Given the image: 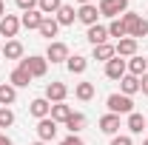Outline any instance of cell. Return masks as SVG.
<instances>
[{
  "label": "cell",
  "instance_id": "4",
  "mask_svg": "<svg viewBox=\"0 0 148 145\" xmlns=\"http://www.w3.org/2000/svg\"><path fill=\"white\" fill-rule=\"evenodd\" d=\"M100 14L103 17H111V20H117L120 14H125L128 12V0H100Z\"/></svg>",
  "mask_w": 148,
  "mask_h": 145
},
{
  "label": "cell",
  "instance_id": "28",
  "mask_svg": "<svg viewBox=\"0 0 148 145\" xmlns=\"http://www.w3.org/2000/svg\"><path fill=\"white\" fill-rule=\"evenodd\" d=\"M111 57H117L114 46H108V43H103V46H94V60H103V63H108Z\"/></svg>",
  "mask_w": 148,
  "mask_h": 145
},
{
  "label": "cell",
  "instance_id": "30",
  "mask_svg": "<svg viewBox=\"0 0 148 145\" xmlns=\"http://www.w3.org/2000/svg\"><path fill=\"white\" fill-rule=\"evenodd\" d=\"M108 37H117V40H123V37H128V31H125V23L117 17L108 23Z\"/></svg>",
  "mask_w": 148,
  "mask_h": 145
},
{
  "label": "cell",
  "instance_id": "7",
  "mask_svg": "<svg viewBox=\"0 0 148 145\" xmlns=\"http://www.w3.org/2000/svg\"><path fill=\"white\" fill-rule=\"evenodd\" d=\"M37 137H40V142H51L57 137V122L51 117H46V120H40L37 122Z\"/></svg>",
  "mask_w": 148,
  "mask_h": 145
},
{
  "label": "cell",
  "instance_id": "34",
  "mask_svg": "<svg viewBox=\"0 0 148 145\" xmlns=\"http://www.w3.org/2000/svg\"><path fill=\"white\" fill-rule=\"evenodd\" d=\"M63 145H86V142H83L77 134H71V137H66V140H63Z\"/></svg>",
  "mask_w": 148,
  "mask_h": 145
},
{
  "label": "cell",
  "instance_id": "33",
  "mask_svg": "<svg viewBox=\"0 0 148 145\" xmlns=\"http://www.w3.org/2000/svg\"><path fill=\"white\" fill-rule=\"evenodd\" d=\"M111 145H134V142H131L128 134H120V137H114V140H111Z\"/></svg>",
  "mask_w": 148,
  "mask_h": 145
},
{
  "label": "cell",
  "instance_id": "10",
  "mask_svg": "<svg viewBox=\"0 0 148 145\" xmlns=\"http://www.w3.org/2000/svg\"><path fill=\"white\" fill-rule=\"evenodd\" d=\"M29 111H32V117H37V120H46V117L51 114V103H49L46 97H37V100H32Z\"/></svg>",
  "mask_w": 148,
  "mask_h": 145
},
{
  "label": "cell",
  "instance_id": "3",
  "mask_svg": "<svg viewBox=\"0 0 148 145\" xmlns=\"http://www.w3.org/2000/svg\"><path fill=\"white\" fill-rule=\"evenodd\" d=\"M106 105H108V114H117V117L134 111V103H131V97H125V94H108Z\"/></svg>",
  "mask_w": 148,
  "mask_h": 145
},
{
  "label": "cell",
  "instance_id": "31",
  "mask_svg": "<svg viewBox=\"0 0 148 145\" xmlns=\"http://www.w3.org/2000/svg\"><path fill=\"white\" fill-rule=\"evenodd\" d=\"M9 125H14V114H12V108H0V128Z\"/></svg>",
  "mask_w": 148,
  "mask_h": 145
},
{
  "label": "cell",
  "instance_id": "41",
  "mask_svg": "<svg viewBox=\"0 0 148 145\" xmlns=\"http://www.w3.org/2000/svg\"><path fill=\"white\" fill-rule=\"evenodd\" d=\"M143 145H148V140H145V142H143Z\"/></svg>",
  "mask_w": 148,
  "mask_h": 145
},
{
  "label": "cell",
  "instance_id": "27",
  "mask_svg": "<svg viewBox=\"0 0 148 145\" xmlns=\"http://www.w3.org/2000/svg\"><path fill=\"white\" fill-rule=\"evenodd\" d=\"M60 6H63V0H37V9L46 14V17H51L60 12Z\"/></svg>",
  "mask_w": 148,
  "mask_h": 145
},
{
  "label": "cell",
  "instance_id": "24",
  "mask_svg": "<svg viewBox=\"0 0 148 145\" xmlns=\"http://www.w3.org/2000/svg\"><path fill=\"white\" fill-rule=\"evenodd\" d=\"M57 23H60V26H71L74 20H77V12H74V6H66V3H63V6H60V12H57Z\"/></svg>",
  "mask_w": 148,
  "mask_h": 145
},
{
  "label": "cell",
  "instance_id": "26",
  "mask_svg": "<svg viewBox=\"0 0 148 145\" xmlns=\"http://www.w3.org/2000/svg\"><path fill=\"white\" fill-rule=\"evenodd\" d=\"M57 29H60V23H57L54 17H43V23H40V29H37V31H40L43 37H49V40H51V37H57Z\"/></svg>",
  "mask_w": 148,
  "mask_h": 145
},
{
  "label": "cell",
  "instance_id": "38",
  "mask_svg": "<svg viewBox=\"0 0 148 145\" xmlns=\"http://www.w3.org/2000/svg\"><path fill=\"white\" fill-rule=\"evenodd\" d=\"M77 3H80V6H88V3H91V0H77Z\"/></svg>",
  "mask_w": 148,
  "mask_h": 145
},
{
  "label": "cell",
  "instance_id": "14",
  "mask_svg": "<svg viewBox=\"0 0 148 145\" xmlns=\"http://www.w3.org/2000/svg\"><path fill=\"white\" fill-rule=\"evenodd\" d=\"M100 131L108 134V137H117V131H120V117H117V114H106V117H100Z\"/></svg>",
  "mask_w": 148,
  "mask_h": 145
},
{
  "label": "cell",
  "instance_id": "17",
  "mask_svg": "<svg viewBox=\"0 0 148 145\" xmlns=\"http://www.w3.org/2000/svg\"><path fill=\"white\" fill-rule=\"evenodd\" d=\"M3 54H6V60H23V43L20 40H6Z\"/></svg>",
  "mask_w": 148,
  "mask_h": 145
},
{
  "label": "cell",
  "instance_id": "37",
  "mask_svg": "<svg viewBox=\"0 0 148 145\" xmlns=\"http://www.w3.org/2000/svg\"><path fill=\"white\" fill-rule=\"evenodd\" d=\"M6 17V6H3V0H0V20Z\"/></svg>",
  "mask_w": 148,
  "mask_h": 145
},
{
  "label": "cell",
  "instance_id": "36",
  "mask_svg": "<svg viewBox=\"0 0 148 145\" xmlns=\"http://www.w3.org/2000/svg\"><path fill=\"white\" fill-rule=\"evenodd\" d=\"M0 145H12V140H9V137H3V134H0Z\"/></svg>",
  "mask_w": 148,
  "mask_h": 145
},
{
  "label": "cell",
  "instance_id": "42",
  "mask_svg": "<svg viewBox=\"0 0 148 145\" xmlns=\"http://www.w3.org/2000/svg\"><path fill=\"white\" fill-rule=\"evenodd\" d=\"M57 145H63V142H57Z\"/></svg>",
  "mask_w": 148,
  "mask_h": 145
},
{
  "label": "cell",
  "instance_id": "25",
  "mask_svg": "<svg viewBox=\"0 0 148 145\" xmlns=\"http://www.w3.org/2000/svg\"><path fill=\"white\" fill-rule=\"evenodd\" d=\"M17 100V88L12 85V83H6V85H0V108H6V105H12Z\"/></svg>",
  "mask_w": 148,
  "mask_h": 145
},
{
  "label": "cell",
  "instance_id": "15",
  "mask_svg": "<svg viewBox=\"0 0 148 145\" xmlns=\"http://www.w3.org/2000/svg\"><path fill=\"white\" fill-rule=\"evenodd\" d=\"M43 12L40 9H32V12H23V17H20V26H26V29H40V23H43Z\"/></svg>",
  "mask_w": 148,
  "mask_h": 145
},
{
  "label": "cell",
  "instance_id": "19",
  "mask_svg": "<svg viewBox=\"0 0 148 145\" xmlns=\"http://www.w3.org/2000/svg\"><path fill=\"white\" fill-rule=\"evenodd\" d=\"M71 114H74V111H71V105H66V103H54V105H51V114H49V117H51L54 122H66V120H69Z\"/></svg>",
  "mask_w": 148,
  "mask_h": 145
},
{
  "label": "cell",
  "instance_id": "21",
  "mask_svg": "<svg viewBox=\"0 0 148 145\" xmlns=\"http://www.w3.org/2000/svg\"><path fill=\"white\" fill-rule=\"evenodd\" d=\"M128 74H134V77H143V74H148V60L145 57H131L128 60Z\"/></svg>",
  "mask_w": 148,
  "mask_h": 145
},
{
  "label": "cell",
  "instance_id": "43",
  "mask_svg": "<svg viewBox=\"0 0 148 145\" xmlns=\"http://www.w3.org/2000/svg\"><path fill=\"white\" fill-rule=\"evenodd\" d=\"M145 60H148V57H145Z\"/></svg>",
  "mask_w": 148,
  "mask_h": 145
},
{
  "label": "cell",
  "instance_id": "16",
  "mask_svg": "<svg viewBox=\"0 0 148 145\" xmlns=\"http://www.w3.org/2000/svg\"><path fill=\"white\" fill-rule=\"evenodd\" d=\"M137 91H140V77H134V74H125V77L120 80V94L131 97V94H137Z\"/></svg>",
  "mask_w": 148,
  "mask_h": 145
},
{
  "label": "cell",
  "instance_id": "13",
  "mask_svg": "<svg viewBox=\"0 0 148 145\" xmlns=\"http://www.w3.org/2000/svg\"><path fill=\"white\" fill-rule=\"evenodd\" d=\"M88 43H91V46H103V43H106V40H108V26H100V23H97V26H88Z\"/></svg>",
  "mask_w": 148,
  "mask_h": 145
},
{
  "label": "cell",
  "instance_id": "12",
  "mask_svg": "<svg viewBox=\"0 0 148 145\" xmlns=\"http://www.w3.org/2000/svg\"><path fill=\"white\" fill-rule=\"evenodd\" d=\"M114 51H117V57H134V54H137V40H134V37H123V40H117Z\"/></svg>",
  "mask_w": 148,
  "mask_h": 145
},
{
  "label": "cell",
  "instance_id": "18",
  "mask_svg": "<svg viewBox=\"0 0 148 145\" xmlns=\"http://www.w3.org/2000/svg\"><path fill=\"white\" fill-rule=\"evenodd\" d=\"M9 80H12V85H14V88H26V85H32V74L26 71V68H20V66L12 71Z\"/></svg>",
  "mask_w": 148,
  "mask_h": 145
},
{
  "label": "cell",
  "instance_id": "32",
  "mask_svg": "<svg viewBox=\"0 0 148 145\" xmlns=\"http://www.w3.org/2000/svg\"><path fill=\"white\" fill-rule=\"evenodd\" d=\"M17 3V9H23V12H32V9H37V0H14Z\"/></svg>",
  "mask_w": 148,
  "mask_h": 145
},
{
  "label": "cell",
  "instance_id": "35",
  "mask_svg": "<svg viewBox=\"0 0 148 145\" xmlns=\"http://www.w3.org/2000/svg\"><path fill=\"white\" fill-rule=\"evenodd\" d=\"M140 91H145V94H148V74H143V80H140Z\"/></svg>",
  "mask_w": 148,
  "mask_h": 145
},
{
  "label": "cell",
  "instance_id": "20",
  "mask_svg": "<svg viewBox=\"0 0 148 145\" xmlns=\"http://www.w3.org/2000/svg\"><path fill=\"white\" fill-rule=\"evenodd\" d=\"M145 128H148V120L143 117V114L131 111V114H128V131H131V134H143Z\"/></svg>",
  "mask_w": 148,
  "mask_h": 145
},
{
  "label": "cell",
  "instance_id": "39",
  "mask_svg": "<svg viewBox=\"0 0 148 145\" xmlns=\"http://www.w3.org/2000/svg\"><path fill=\"white\" fill-rule=\"evenodd\" d=\"M34 145H49V142H40V140H37V142H34Z\"/></svg>",
  "mask_w": 148,
  "mask_h": 145
},
{
  "label": "cell",
  "instance_id": "40",
  "mask_svg": "<svg viewBox=\"0 0 148 145\" xmlns=\"http://www.w3.org/2000/svg\"><path fill=\"white\" fill-rule=\"evenodd\" d=\"M0 54H3V46H0Z\"/></svg>",
  "mask_w": 148,
  "mask_h": 145
},
{
  "label": "cell",
  "instance_id": "23",
  "mask_svg": "<svg viewBox=\"0 0 148 145\" xmlns=\"http://www.w3.org/2000/svg\"><path fill=\"white\" fill-rule=\"evenodd\" d=\"M86 122H88V120H86V114H80V111H74L71 117L66 120V128H69L71 134H80V131L86 128Z\"/></svg>",
  "mask_w": 148,
  "mask_h": 145
},
{
  "label": "cell",
  "instance_id": "2",
  "mask_svg": "<svg viewBox=\"0 0 148 145\" xmlns=\"http://www.w3.org/2000/svg\"><path fill=\"white\" fill-rule=\"evenodd\" d=\"M20 68H26V71L32 74V80H34V77H46V71H49V60H46V57H37V54L23 57V60H20Z\"/></svg>",
  "mask_w": 148,
  "mask_h": 145
},
{
  "label": "cell",
  "instance_id": "8",
  "mask_svg": "<svg viewBox=\"0 0 148 145\" xmlns=\"http://www.w3.org/2000/svg\"><path fill=\"white\" fill-rule=\"evenodd\" d=\"M66 94H69V88H66V83H60V80H54V83L46 85V100H49V103H66Z\"/></svg>",
  "mask_w": 148,
  "mask_h": 145
},
{
  "label": "cell",
  "instance_id": "9",
  "mask_svg": "<svg viewBox=\"0 0 148 145\" xmlns=\"http://www.w3.org/2000/svg\"><path fill=\"white\" fill-rule=\"evenodd\" d=\"M97 17H100V9H97L94 3L80 6V9H77V20H80V23H86V26H97Z\"/></svg>",
  "mask_w": 148,
  "mask_h": 145
},
{
  "label": "cell",
  "instance_id": "22",
  "mask_svg": "<svg viewBox=\"0 0 148 145\" xmlns=\"http://www.w3.org/2000/svg\"><path fill=\"white\" fill-rule=\"evenodd\" d=\"M66 68H69L71 74H83L86 68H88V60H86L83 54H74V57H69V60H66Z\"/></svg>",
  "mask_w": 148,
  "mask_h": 145
},
{
  "label": "cell",
  "instance_id": "6",
  "mask_svg": "<svg viewBox=\"0 0 148 145\" xmlns=\"http://www.w3.org/2000/svg\"><path fill=\"white\" fill-rule=\"evenodd\" d=\"M128 71V63L123 60V57H111L108 63H106V77L108 80H123Z\"/></svg>",
  "mask_w": 148,
  "mask_h": 145
},
{
  "label": "cell",
  "instance_id": "11",
  "mask_svg": "<svg viewBox=\"0 0 148 145\" xmlns=\"http://www.w3.org/2000/svg\"><path fill=\"white\" fill-rule=\"evenodd\" d=\"M17 31H20V17L6 14V17L0 20V34L3 37H17Z\"/></svg>",
  "mask_w": 148,
  "mask_h": 145
},
{
  "label": "cell",
  "instance_id": "29",
  "mask_svg": "<svg viewBox=\"0 0 148 145\" xmlns=\"http://www.w3.org/2000/svg\"><path fill=\"white\" fill-rule=\"evenodd\" d=\"M74 94H77V100L88 103V100L94 97V83H77V88H74Z\"/></svg>",
  "mask_w": 148,
  "mask_h": 145
},
{
  "label": "cell",
  "instance_id": "5",
  "mask_svg": "<svg viewBox=\"0 0 148 145\" xmlns=\"http://www.w3.org/2000/svg\"><path fill=\"white\" fill-rule=\"evenodd\" d=\"M69 46L66 43H60V40H51L49 43V49H46V60H51V63H66L69 60Z\"/></svg>",
  "mask_w": 148,
  "mask_h": 145
},
{
  "label": "cell",
  "instance_id": "1",
  "mask_svg": "<svg viewBox=\"0 0 148 145\" xmlns=\"http://www.w3.org/2000/svg\"><path fill=\"white\" fill-rule=\"evenodd\" d=\"M120 20L125 23V31H128V37H134V40H140V37L148 34V20H143L137 12H125Z\"/></svg>",
  "mask_w": 148,
  "mask_h": 145
}]
</instances>
